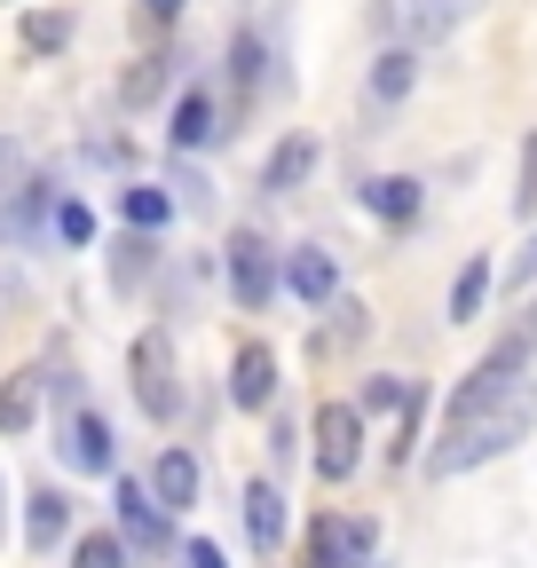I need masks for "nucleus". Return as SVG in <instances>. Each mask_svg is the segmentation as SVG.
Returning <instances> with one entry per match:
<instances>
[{
	"label": "nucleus",
	"mask_w": 537,
	"mask_h": 568,
	"mask_svg": "<svg viewBox=\"0 0 537 568\" xmlns=\"http://www.w3.org/2000/svg\"><path fill=\"white\" fill-rule=\"evenodd\" d=\"M529 426H537V387L514 379L506 395H490V403H475V410L443 418V443H435L427 474H443V481H450V474H475V466L506 458L514 443H529Z\"/></svg>",
	"instance_id": "nucleus-1"
},
{
	"label": "nucleus",
	"mask_w": 537,
	"mask_h": 568,
	"mask_svg": "<svg viewBox=\"0 0 537 568\" xmlns=\"http://www.w3.org/2000/svg\"><path fill=\"white\" fill-rule=\"evenodd\" d=\"M483 0H379V32L403 40V48H427V40H450Z\"/></svg>",
	"instance_id": "nucleus-2"
},
{
	"label": "nucleus",
	"mask_w": 537,
	"mask_h": 568,
	"mask_svg": "<svg viewBox=\"0 0 537 568\" xmlns=\"http://www.w3.org/2000/svg\"><path fill=\"white\" fill-rule=\"evenodd\" d=\"M126 379H134V395H143V410L151 418H182V387H174V339L166 332H143L126 347Z\"/></svg>",
	"instance_id": "nucleus-3"
},
{
	"label": "nucleus",
	"mask_w": 537,
	"mask_h": 568,
	"mask_svg": "<svg viewBox=\"0 0 537 568\" xmlns=\"http://www.w3.org/2000/svg\"><path fill=\"white\" fill-rule=\"evenodd\" d=\"M356 466H364V410L316 403V481H348Z\"/></svg>",
	"instance_id": "nucleus-4"
},
{
	"label": "nucleus",
	"mask_w": 537,
	"mask_h": 568,
	"mask_svg": "<svg viewBox=\"0 0 537 568\" xmlns=\"http://www.w3.org/2000/svg\"><path fill=\"white\" fill-rule=\"evenodd\" d=\"M372 545H379L372 521H341V514L308 521V568H372Z\"/></svg>",
	"instance_id": "nucleus-5"
},
{
	"label": "nucleus",
	"mask_w": 537,
	"mask_h": 568,
	"mask_svg": "<svg viewBox=\"0 0 537 568\" xmlns=\"http://www.w3.org/2000/svg\"><path fill=\"white\" fill-rule=\"evenodd\" d=\"M119 537H134V552H166V537H174V514L159 506V497L134 481V474H119Z\"/></svg>",
	"instance_id": "nucleus-6"
},
{
	"label": "nucleus",
	"mask_w": 537,
	"mask_h": 568,
	"mask_svg": "<svg viewBox=\"0 0 537 568\" xmlns=\"http://www.w3.org/2000/svg\"><path fill=\"white\" fill-rule=\"evenodd\" d=\"M230 293H237V308H268V293H277V261H268L261 230L230 237Z\"/></svg>",
	"instance_id": "nucleus-7"
},
{
	"label": "nucleus",
	"mask_w": 537,
	"mask_h": 568,
	"mask_svg": "<svg viewBox=\"0 0 537 568\" xmlns=\"http://www.w3.org/2000/svg\"><path fill=\"white\" fill-rule=\"evenodd\" d=\"M55 450H63V466H72V474H111V426L72 403V410H63V443H55Z\"/></svg>",
	"instance_id": "nucleus-8"
},
{
	"label": "nucleus",
	"mask_w": 537,
	"mask_h": 568,
	"mask_svg": "<svg viewBox=\"0 0 537 568\" xmlns=\"http://www.w3.org/2000/svg\"><path fill=\"white\" fill-rule=\"evenodd\" d=\"M285 284H293L308 308H324L332 293H341V261H332L324 245H301V253H285Z\"/></svg>",
	"instance_id": "nucleus-9"
},
{
	"label": "nucleus",
	"mask_w": 537,
	"mask_h": 568,
	"mask_svg": "<svg viewBox=\"0 0 537 568\" xmlns=\"http://www.w3.org/2000/svg\"><path fill=\"white\" fill-rule=\"evenodd\" d=\"M268 395H277V355H268V347H237V364H230V403H237V410H261Z\"/></svg>",
	"instance_id": "nucleus-10"
},
{
	"label": "nucleus",
	"mask_w": 537,
	"mask_h": 568,
	"mask_svg": "<svg viewBox=\"0 0 537 568\" xmlns=\"http://www.w3.org/2000/svg\"><path fill=\"white\" fill-rule=\"evenodd\" d=\"M214 134H222V126H214V95H206V88H182V95H174V126H166V142H174V151H206Z\"/></svg>",
	"instance_id": "nucleus-11"
},
{
	"label": "nucleus",
	"mask_w": 537,
	"mask_h": 568,
	"mask_svg": "<svg viewBox=\"0 0 537 568\" xmlns=\"http://www.w3.org/2000/svg\"><path fill=\"white\" fill-rule=\"evenodd\" d=\"M151 497H159L166 514L197 506V458H190V450H166V458L151 466Z\"/></svg>",
	"instance_id": "nucleus-12"
},
{
	"label": "nucleus",
	"mask_w": 537,
	"mask_h": 568,
	"mask_svg": "<svg viewBox=\"0 0 537 568\" xmlns=\"http://www.w3.org/2000/svg\"><path fill=\"white\" fill-rule=\"evenodd\" d=\"M245 537L268 552V545H285V497L268 489V481H245Z\"/></svg>",
	"instance_id": "nucleus-13"
},
{
	"label": "nucleus",
	"mask_w": 537,
	"mask_h": 568,
	"mask_svg": "<svg viewBox=\"0 0 537 568\" xmlns=\"http://www.w3.org/2000/svg\"><path fill=\"white\" fill-rule=\"evenodd\" d=\"M119 222L151 237V230H166V222H174V197H166V190H151V182H126V190H119Z\"/></svg>",
	"instance_id": "nucleus-14"
},
{
	"label": "nucleus",
	"mask_w": 537,
	"mask_h": 568,
	"mask_svg": "<svg viewBox=\"0 0 537 568\" xmlns=\"http://www.w3.org/2000/svg\"><path fill=\"white\" fill-rule=\"evenodd\" d=\"M364 205L379 213V222H412V213H419V182L412 174H372L364 182Z\"/></svg>",
	"instance_id": "nucleus-15"
},
{
	"label": "nucleus",
	"mask_w": 537,
	"mask_h": 568,
	"mask_svg": "<svg viewBox=\"0 0 537 568\" xmlns=\"http://www.w3.org/2000/svg\"><path fill=\"white\" fill-rule=\"evenodd\" d=\"M24 545H32V552H55V545H63V497H55V489H32V497H24Z\"/></svg>",
	"instance_id": "nucleus-16"
},
{
	"label": "nucleus",
	"mask_w": 537,
	"mask_h": 568,
	"mask_svg": "<svg viewBox=\"0 0 537 568\" xmlns=\"http://www.w3.org/2000/svg\"><path fill=\"white\" fill-rule=\"evenodd\" d=\"M308 166H316V142H308V134H285L277 159H268V174H261V190H301Z\"/></svg>",
	"instance_id": "nucleus-17"
},
{
	"label": "nucleus",
	"mask_w": 537,
	"mask_h": 568,
	"mask_svg": "<svg viewBox=\"0 0 537 568\" xmlns=\"http://www.w3.org/2000/svg\"><path fill=\"white\" fill-rule=\"evenodd\" d=\"M412 63H419V48H387L379 63H372V103H403V95H412Z\"/></svg>",
	"instance_id": "nucleus-18"
},
{
	"label": "nucleus",
	"mask_w": 537,
	"mask_h": 568,
	"mask_svg": "<svg viewBox=\"0 0 537 568\" xmlns=\"http://www.w3.org/2000/svg\"><path fill=\"white\" fill-rule=\"evenodd\" d=\"M40 410V372H17L9 387H0V435H24Z\"/></svg>",
	"instance_id": "nucleus-19"
},
{
	"label": "nucleus",
	"mask_w": 537,
	"mask_h": 568,
	"mask_svg": "<svg viewBox=\"0 0 537 568\" xmlns=\"http://www.w3.org/2000/svg\"><path fill=\"white\" fill-rule=\"evenodd\" d=\"M483 293H490V261L475 253V261L458 268V284H450V324H475L483 316Z\"/></svg>",
	"instance_id": "nucleus-20"
},
{
	"label": "nucleus",
	"mask_w": 537,
	"mask_h": 568,
	"mask_svg": "<svg viewBox=\"0 0 537 568\" xmlns=\"http://www.w3.org/2000/svg\"><path fill=\"white\" fill-rule=\"evenodd\" d=\"M72 568H126V537H111V529L72 537Z\"/></svg>",
	"instance_id": "nucleus-21"
},
{
	"label": "nucleus",
	"mask_w": 537,
	"mask_h": 568,
	"mask_svg": "<svg viewBox=\"0 0 537 568\" xmlns=\"http://www.w3.org/2000/svg\"><path fill=\"white\" fill-rule=\"evenodd\" d=\"M412 403H419V379H395V372H387V379H372V387H364V410H372V418H387V410L403 418Z\"/></svg>",
	"instance_id": "nucleus-22"
},
{
	"label": "nucleus",
	"mask_w": 537,
	"mask_h": 568,
	"mask_svg": "<svg viewBox=\"0 0 537 568\" xmlns=\"http://www.w3.org/2000/svg\"><path fill=\"white\" fill-rule=\"evenodd\" d=\"M63 40H72V17H63V9H32V17H24V48H32V55H55Z\"/></svg>",
	"instance_id": "nucleus-23"
},
{
	"label": "nucleus",
	"mask_w": 537,
	"mask_h": 568,
	"mask_svg": "<svg viewBox=\"0 0 537 568\" xmlns=\"http://www.w3.org/2000/svg\"><path fill=\"white\" fill-rule=\"evenodd\" d=\"M332 316H341V324H332V332H316V339H308L316 355H341V347H356V339H364V308H356V301H341V308H332Z\"/></svg>",
	"instance_id": "nucleus-24"
},
{
	"label": "nucleus",
	"mask_w": 537,
	"mask_h": 568,
	"mask_svg": "<svg viewBox=\"0 0 537 568\" xmlns=\"http://www.w3.org/2000/svg\"><path fill=\"white\" fill-rule=\"evenodd\" d=\"M166 71H174V55H143V63H134V71H126V103H134V111H143V103H151V95L166 88Z\"/></svg>",
	"instance_id": "nucleus-25"
},
{
	"label": "nucleus",
	"mask_w": 537,
	"mask_h": 568,
	"mask_svg": "<svg viewBox=\"0 0 537 568\" xmlns=\"http://www.w3.org/2000/svg\"><path fill=\"white\" fill-rule=\"evenodd\" d=\"M55 237H63V245H88V237H95V213H88L80 197H63V205H55Z\"/></svg>",
	"instance_id": "nucleus-26"
},
{
	"label": "nucleus",
	"mask_w": 537,
	"mask_h": 568,
	"mask_svg": "<svg viewBox=\"0 0 537 568\" xmlns=\"http://www.w3.org/2000/svg\"><path fill=\"white\" fill-rule=\"evenodd\" d=\"M514 213H521V222L537 213V134L521 142V182H514Z\"/></svg>",
	"instance_id": "nucleus-27"
},
{
	"label": "nucleus",
	"mask_w": 537,
	"mask_h": 568,
	"mask_svg": "<svg viewBox=\"0 0 537 568\" xmlns=\"http://www.w3.org/2000/svg\"><path fill=\"white\" fill-rule=\"evenodd\" d=\"M253 71H261V40L237 32V88H253Z\"/></svg>",
	"instance_id": "nucleus-28"
},
{
	"label": "nucleus",
	"mask_w": 537,
	"mask_h": 568,
	"mask_svg": "<svg viewBox=\"0 0 537 568\" xmlns=\"http://www.w3.org/2000/svg\"><path fill=\"white\" fill-rule=\"evenodd\" d=\"M182 568H222V545H206V537H197V545L182 552Z\"/></svg>",
	"instance_id": "nucleus-29"
},
{
	"label": "nucleus",
	"mask_w": 537,
	"mask_h": 568,
	"mask_svg": "<svg viewBox=\"0 0 537 568\" xmlns=\"http://www.w3.org/2000/svg\"><path fill=\"white\" fill-rule=\"evenodd\" d=\"M17 182V142H0V190Z\"/></svg>",
	"instance_id": "nucleus-30"
},
{
	"label": "nucleus",
	"mask_w": 537,
	"mask_h": 568,
	"mask_svg": "<svg viewBox=\"0 0 537 568\" xmlns=\"http://www.w3.org/2000/svg\"><path fill=\"white\" fill-rule=\"evenodd\" d=\"M529 276H537V237H529V253L514 261V284H529Z\"/></svg>",
	"instance_id": "nucleus-31"
},
{
	"label": "nucleus",
	"mask_w": 537,
	"mask_h": 568,
	"mask_svg": "<svg viewBox=\"0 0 537 568\" xmlns=\"http://www.w3.org/2000/svg\"><path fill=\"white\" fill-rule=\"evenodd\" d=\"M143 9H151L159 24H174V17H182V0H143Z\"/></svg>",
	"instance_id": "nucleus-32"
}]
</instances>
